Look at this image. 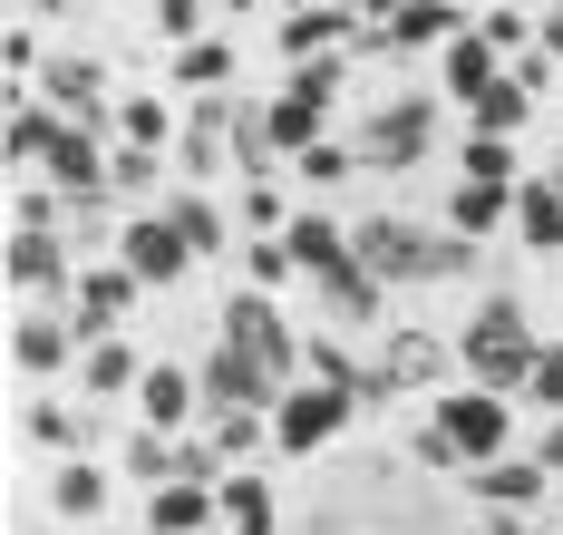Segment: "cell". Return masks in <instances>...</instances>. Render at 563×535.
<instances>
[{
    "instance_id": "cell-1",
    "label": "cell",
    "mask_w": 563,
    "mask_h": 535,
    "mask_svg": "<svg viewBox=\"0 0 563 535\" xmlns=\"http://www.w3.org/2000/svg\"><path fill=\"white\" fill-rule=\"evenodd\" d=\"M448 341H456V380L506 390V400H525V390H534V360H544V341H534V321H525V302H515V293H476V302H466V321H456Z\"/></svg>"
},
{
    "instance_id": "cell-2",
    "label": "cell",
    "mask_w": 563,
    "mask_h": 535,
    "mask_svg": "<svg viewBox=\"0 0 563 535\" xmlns=\"http://www.w3.org/2000/svg\"><path fill=\"white\" fill-rule=\"evenodd\" d=\"M428 418L456 438V458H466V468H496V458H515V448H525V400L476 390V380L438 390V400H428Z\"/></svg>"
},
{
    "instance_id": "cell-3",
    "label": "cell",
    "mask_w": 563,
    "mask_h": 535,
    "mask_svg": "<svg viewBox=\"0 0 563 535\" xmlns=\"http://www.w3.org/2000/svg\"><path fill=\"white\" fill-rule=\"evenodd\" d=\"M438 108H448V98H379V108H360V127H350L360 166H369V176L428 166V156H438Z\"/></svg>"
},
{
    "instance_id": "cell-4",
    "label": "cell",
    "mask_w": 563,
    "mask_h": 535,
    "mask_svg": "<svg viewBox=\"0 0 563 535\" xmlns=\"http://www.w3.org/2000/svg\"><path fill=\"white\" fill-rule=\"evenodd\" d=\"M214 341L253 351V360H263V370L282 380V390H291V380H301V341H311V331H301V321H291V312H282L273 293L233 283V293H224V312H214Z\"/></svg>"
},
{
    "instance_id": "cell-5",
    "label": "cell",
    "mask_w": 563,
    "mask_h": 535,
    "mask_svg": "<svg viewBox=\"0 0 563 535\" xmlns=\"http://www.w3.org/2000/svg\"><path fill=\"white\" fill-rule=\"evenodd\" d=\"M350 418H360V390H331V380H291L273 410V458H321L350 438Z\"/></svg>"
},
{
    "instance_id": "cell-6",
    "label": "cell",
    "mask_w": 563,
    "mask_h": 535,
    "mask_svg": "<svg viewBox=\"0 0 563 535\" xmlns=\"http://www.w3.org/2000/svg\"><path fill=\"white\" fill-rule=\"evenodd\" d=\"M88 360V331L58 312V302H10V370L30 380V390H49L58 370H78Z\"/></svg>"
},
{
    "instance_id": "cell-7",
    "label": "cell",
    "mask_w": 563,
    "mask_h": 535,
    "mask_svg": "<svg viewBox=\"0 0 563 535\" xmlns=\"http://www.w3.org/2000/svg\"><path fill=\"white\" fill-rule=\"evenodd\" d=\"M40 98H49L68 127H108L126 88H117V68H108V59H88V50H58V59L40 68ZM108 137H117V127H108Z\"/></svg>"
},
{
    "instance_id": "cell-8",
    "label": "cell",
    "mask_w": 563,
    "mask_h": 535,
    "mask_svg": "<svg viewBox=\"0 0 563 535\" xmlns=\"http://www.w3.org/2000/svg\"><path fill=\"white\" fill-rule=\"evenodd\" d=\"M466 30H476V10H466V0H408L389 30H369V40H360V59H438L448 40H466Z\"/></svg>"
},
{
    "instance_id": "cell-9",
    "label": "cell",
    "mask_w": 563,
    "mask_h": 535,
    "mask_svg": "<svg viewBox=\"0 0 563 535\" xmlns=\"http://www.w3.org/2000/svg\"><path fill=\"white\" fill-rule=\"evenodd\" d=\"M0 273H10V302H58L78 293V243L68 234H10L0 243Z\"/></svg>"
},
{
    "instance_id": "cell-10",
    "label": "cell",
    "mask_w": 563,
    "mask_h": 535,
    "mask_svg": "<svg viewBox=\"0 0 563 535\" xmlns=\"http://www.w3.org/2000/svg\"><path fill=\"white\" fill-rule=\"evenodd\" d=\"M195 380H205V418H224V410H282V380L263 370L253 351H233V341H205L195 351Z\"/></svg>"
},
{
    "instance_id": "cell-11",
    "label": "cell",
    "mask_w": 563,
    "mask_h": 535,
    "mask_svg": "<svg viewBox=\"0 0 563 535\" xmlns=\"http://www.w3.org/2000/svg\"><path fill=\"white\" fill-rule=\"evenodd\" d=\"M350 253H360L389 293H418V283H428V225H408V215H360V225H350Z\"/></svg>"
},
{
    "instance_id": "cell-12",
    "label": "cell",
    "mask_w": 563,
    "mask_h": 535,
    "mask_svg": "<svg viewBox=\"0 0 563 535\" xmlns=\"http://www.w3.org/2000/svg\"><path fill=\"white\" fill-rule=\"evenodd\" d=\"M466 496H476V516H534V506H563L554 468L534 458V448H515L496 468H466Z\"/></svg>"
},
{
    "instance_id": "cell-13",
    "label": "cell",
    "mask_w": 563,
    "mask_h": 535,
    "mask_svg": "<svg viewBox=\"0 0 563 535\" xmlns=\"http://www.w3.org/2000/svg\"><path fill=\"white\" fill-rule=\"evenodd\" d=\"M233 108H243V98H185L175 185H224V176H233Z\"/></svg>"
},
{
    "instance_id": "cell-14",
    "label": "cell",
    "mask_w": 563,
    "mask_h": 535,
    "mask_svg": "<svg viewBox=\"0 0 563 535\" xmlns=\"http://www.w3.org/2000/svg\"><path fill=\"white\" fill-rule=\"evenodd\" d=\"M369 40V20L360 10H340V0H311V10H291V20H273V50L282 68H311V59H350Z\"/></svg>"
},
{
    "instance_id": "cell-15",
    "label": "cell",
    "mask_w": 563,
    "mask_h": 535,
    "mask_svg": "<svg viewBox=\"0 0 563 535\" xmlns=\"http://www.w3.org/2000/svg\"><path fill=\"white\" fill-rule=\"evenodd\" d=\"M117 263H126L146 293H175V283L195 273V243L166 225V205H146V215H126V234H117Z\"/></svg>"
},
{
    "instance_id": "cell-16",
    "label": "cell",
    "mask_w": 563,
    "mask_h": 535,
    "mask_svg": "<svg viewBox=\"0 0 563 535\" xmlns=\"http://www.w3.org/2000/svg\"><path fill=\"white\" fill-rule=\"evenodd\" d=\"M136 302H146V283L126 273V263H78V293H68V321L88 331V341H108V331H126L136 321Z\"/></svg>"
},
{
    "instance_id": "cell-17",
    "label": "cell",
    "mask_w": 563,
    "mask_h": 535,
    "mask_svg": "<svg viewBox=\"0 0 563 535\" xmlns=\"http://www.w3.org/2000/svg\"><path fill=\"white\" fill-rule=\"evenodd\" d=\"M136 428H166V438H195V428H205V380H195V360H146Z\"/></svg>"
},
{
    "instance_id": "cell-18",
    "label": "cell",
    "mask_w": 563,
    "mask_h": 535,
    "mask_svg": "<svg viewBox=\"0 0 563 535\" xmlns=\"http://www.w3.org/2000/svg\"><path fill=\"white\" fill-rule=\"evenodd\" d=\"M58 137H68V118H58L40 88H10V118H0V156H10V176H49Z\"/></svg>"
},
{
    "instance_id": "cell-19",
    "label": "cell",
    "mask_w": 563,
    "mask_h": 535,
    "mask_svg": "<svg viewBox=\"0 0 563 535\" xmlns=\"http://www.w3.org/2000/svg\"><path fill=\"white\" fill-rule=\"evenodd\" d=\"M146 360H156V351H136L126 331L88 341V360H78V400H88V410H108V400H126V410H136V390H146Z\"/></svg>"
},
{
    "instance_id": "cell-20",
    "label": "cell",
    "mask_w": 563,
    "mask_h": 535,
    "mask_svg": "<svg viewBox=\"0 0 563 535\" xmlns=\"http://www.w3.org/2000/svg\"><path fill=\"white\" fill-rule=\"evenodd\" d=\"M117 506V468L108 458H58L49 468V516L58 526H108Z\"/></svg>"
},
{
    "instance_id": "cell-21",
    "label": "cell",
    "mask_w": 563,
    "mask_h": 535,
    "mask_svg": "<svg viewBox=\"0 0 563 535\" xmlns=\"http://www.w3.org/2000/svg\"><path fill=\"white\" fill-rule=\"evenodd\" d=\"M20 438H30L49 468H58V458H98V410H68V400H49V390H40V400L20 410Z\"/></svg>"
},
{
    "instance_id": "cell-22",
    "label": "cell",
    "mask_w": 563,
    "mask_h": 535,
    "mask_svg": "<svg viewBox=\"0 0 563 535\" xmlns=\"http://www.w3.org/2000/svg\"><path fill=\"white\" fill-rule=\"evenodd\" d=\"M166 225L195 243V263H224V253H243V225H233L205 185H175V195H166Z\"/></svg>"
},
{
    "instance_id": "cell-23",
    "label": "cell",
    "mask_w": 563,
    "mask_h": 535,
    "mask_svg": "<svg viewBox=\"0 0 563 535\" xmlns=\"http://www.w3.org/2000/svg\"><path fill=\"white\" fill-rule=\"evenodd\" d=\"M214 526H224V506H214V487H195V477L136 496V535H214Z\"/></svg>"
},
{
    "instance_id": "cell-24",
    "label": "cell",
    "mask_w": 563,
    "mask_h": 535,
    "mask_svg": "<svg viewBox=\"0 0 563 535\" xmlns=\"http://www.w3.org/2000/svg\"><path fill=\"white\" fill-rule=\"evenodd\" d=\"M291 263H301V283H331L340 263H360V253H350V225H340L331 205H301V215H291Z\"/></svg>"
},
{
    "instance_id": "cell-25",
    "label": "cell",
    "mask_w": 563,
    "mask_h": 535,
    "mask_svg": "<svg viewBox=\"0 0 563 535\" xmlns=\"http://www.w3.org/2000/svg\"><path fill=\"white\" fill-rule=\"evenodd\" d=\"M496 78H506V59H496V40H486V30H466V40L438 50V98H448V108H476Z\"/></svg>"
},
{
    "instance_id": "cell-26",
    "label": "cell",
    "mask_w": 563,
    "mask_h": 535,
    "mask_svg": "<svg viewBox=\"0 0 563 535\" xmlns=\"http://www.w3.org/2000/svg\"><path fill=\"white\" fill-rule=\"evenodd\" d=\"M438 225H448V234H466V243L515 234V185H466V176H456L448 205H438Z\"/></svg>"
},
{
    "instance_id": "cell-27",
    "label": "cell",
    "mask_w": 563,
    "mask_h": 535,
    "mask_svg": "<svg viewBox=\"0 0 563 535\" xmlns=\"http://www.w3.org/2000/svg\"><path fill=\"white\" fill-rule=\"evenodd\" d=\"M108 127H117V146H156V156H175V137H185V98H166V88H126Z\"/></svg>"
},
{
    "instance_id": "cell-28",
    "label": "cell",
    "mask_w": 563,
    "mask_h": 535,
    "mask_svg": "<svg viewBox=\"0 0 563 535\" xmlns=\"http://www.w3.org/2000/svg\"><path fill=\"white\" fill-rule=\"evenodd\" d=\"M175 68V98H233V68H243V50H233V30H214V40H185V50H166Z\"/></svg>"
},
{
    "instance_id": "cell-29",
    "label": "cell",
    "mask_w": 563,
    "mask_h": 535,
    "mask_svg": "<svg viewBox=\"0 0 563 535\" xmlns=\"http://www.w3.org/2000/svg\"><path fill=\"white\" fill-rule=\"evenodd\" d=\"M515 243L544 253V263H563V176H554V166L515 185Z\"/></svg>"
},
{
    "instance_id": "cell-30",
    "label": "cell",
    "mask_w": 563,
    "mask_h": 535,
    "mask_svg": "<svg viewBox=\"0 0 563 535\" xmlns=\"http://www.w3.org/2000/svg\"><path fill=\"white\" fill-rule=\"evenodd\" d=\"M214 506H224V535H282V487L263 468H233L214 487Z\"/></svg>"
},
{
    "instance_id": "cell-31",
    "label": "cell",
    "mask_w": 563,
    "mask_h": 535,
    "mask_svg": "<svg viewBox=\"0 0 563 535\" xmlns=\"http://www.w3.org/2000/svg\"><path fill=\"white\" fill-rule=\"evenodd\" d=\"M175 468H185V438L136 428V418H126V438H117V477H126L136 496H156V487H175Z\"/></svg>"
},
{
    "instance_id": "cell-32",
    "label": "cell",
    "mask_w": 563,
    "mask_h": 535,
    "mask_svg": "<svg viewBox=\"0 0 563 535\" xmlns=\"http://www.w3.org/2000/svg\"><path fill=\"white\" fill-rule=\"evenodd\" d=\"M379 351H389L398 390H456V341H438V331H389Z\"/></svg>"
},
{
    "instance_id": "cell-33",
    "label": "cell",
    "mask_w": 563,
    "mask_h": 535,
    "mask_svg": "<svg viewBox=\"0 0 563 535\" xmlns=\"http://www.w3.org/2000/svg\"><path fill=\"white\" fill-rule=\"evenodd\" d=\"M108 127H68L58 137V156H49V185L58 195H108Z\"/></svg>"
},
{
    "instance_id": "cell-34",
    "label": "cell",
    "mask_w": 563,
    "mask_h": 535,
    "mask_svg": "<svg viewBox=\"0 0 563 535\" xmlns=\"http://www.w3.org/2000/svg\"><path fill=\"white\" fill-rule=\"evenodd\" d=\"M263 118H273V156H282V166H291V156H311V146L331 137V108H321V98H301V88H273V98H263Z\"/></svg>"
},
{
    "instance_id": "cell-35",
    "label": "cell",
    "mask_w": 563,
    "mask_h": 535,
    "mask_svg": "<svg viewBox=\"0 0 563 535\" xmlns=\"http://www.w3.org/2000/svg\"><path fill=\"white\" fill-rule=\"evenodd\" d=\"M350 176H369L350 137H321L311 156H291V185H301V205H321V195H331V185H350Z\"/></svg>"
},
{
    "instance_id": "cell-36",
    "label": "cell",
    "mask_w": 563,
    "mask_h": 535,
    "mask_svg": "<svg viewBox=\"0 0 563 535\" xmlns=\"http://www.w3.org/2000/svg\"><path fill=\"white\" fill-rule=\"evenodd\" d=\"M525 118H534V88H525V68H506V78H496V88L466 108V127H476V137H525Z\"/></svg>"
},
{
    "instance_id": "cell-37",
    "label": "cell",
    "mask_w": 563,
    "mask_h": 535,
    "mask_svg": "<svg viewBox=\"0 0 563 535\" xmlns=\"http://www.w3.org/2000/svg\"><path fill=\"white\" fill-rule=\"evenodd\" d=\"M10 234H68V195L49 176H10Z\"/></svg>"
},
{
    "instance_id": "cell-38",
    "label": "cell",
    "mask_w": 563,
    "mask_h": 535,
    "mask_svg": "<svg viewBox=\"0 0 563 535\" xmlns=\"http://www.w3.org/2000/svg\"><path fill=\"white\" fill-rule=\"evenodd\" d=\"M205 438L224 448V468H263V458H273V418H263V410H224V418H205Z\"/></svg>"
},
{
    "instance_id": "cell-39",
    "label": "cell",
    "mask_w": 563,
    "mask_h": 535,
    "mask_svg": "<svg viewBox=\"0 0 563 535\" xmlns=\"http://www.w3.org/2000/svg\"><path fill=\"white\" fill-rule=\"evenodd\" d=\"M456 176L466 185H525V156H515V137H456Z\"/></svg>"
},
{
    "instance_id": "cell-40",
    "label": "cell",
    "mask_w": 563,
    "mask_h": 535,
    "mask_svg": "<svg viewBox=\"0 0 563 535\" xmlns=\"http://www.w3.org/2000/svg\"><path fill=\"white\" fill-rule=\"evenodd\" d=\"M476 30L496 40V59H506V68L544 50V20H534V10H515V0H486V10H476Z\"/></svg>"
},
{
    "instance_id": "cell-41",
    "label": "cell",
    "mask_w": 563,
    "mask_h": 535,
    "mask_svg": "<svg viewBox=\"0 0 563 535\" xmlns=\"http://www.w3.org/2000/svg\"><path fill=\"white\" fill-rule=\"evenodd\" d=\"M243 283L282 302L291 283H301V263H291V243H282V234H243Z\"/></svg>"
},
{
    "instance_id": "cell-42",
    "label": "cell",
    "mask_w": 563,
    "mask_h": 535,
    "mask_svg": "<svg viewBox=\"0 0 563 535\" xmlns=\"http://www.w3.org/2000/svg\"><path fill=\"white\" fill-rule=\"evenodd\" d=\"M291 215H301V205H291V195H282L273 176L233 195V225H243V234H291Z\"/></svg>"
},
{
    "instance_id": "cell-43",
    "label": "cell",
    "mask_w": 563,
    "mask_h": 535,
    "mask_svg": "<svg viewBox=\"0 0 563 535\" xmlns=\"http://www.w3.org/2000/svg\"><path fill=\"white\" fill-rule=\"evenodd\" d=\"M146 20H156V40H166V50L214 40V0H146Z\"/></svg>"
},
{
    "instance_id": "cell-44",
    "label": "cell",
    "mask_w": 563,
    "mask_h": 535,
    "mask_svg": "<svg viewBox=\"0 0 563 535\" xmlns=\"http://www.w3.org/2000/svg\"><path fill=\"white\" fill-rule=\"evenodd\" d=\"M408 468H428V477H466V458H456V438H448V428H438L428 410L408 418Z\"/></svg>"
},
{
    "instance_id": "cell-45",
    "label": "cell",
    "mask_w": 563,
    "mask_h": 535,
    "mask_svg": "<svg viewBox=\"0 0 563 535\" xmlns=\"http://www.w3.org/2000/svg\"><path fill=\"white\" fill-rule=\"evenodd\" d=\"M0 68H10V88H40V68H49L40 20H10V30H0Z\"/></svg>"
},
{
    "instance_id": "cell-46",
    "label": "cell",
    "mask_w": 563,
    "mask_h": 535,
    "mask_svg": "<svg viewBox=\"0 0 563 535\" xmlns=\"http://www.w3.org/2000/svg\"><path fill=\"white\" fill-rule=\"evenodd\" d=\"M486 263V243H466V234H448V225H428V283H466Z\"/></svg>"
},
{
    "instance_id": "cell-47",
    "label": "cell",
    "mask_w": 563,
    "mask_h": 535,
    "mask_svg": "<svg viewBox=\"0 0 563 535\" xmlns=\"http://www.w3.org/2000/svg\"><path fill=\"white\" fill-rule=\"evenodd\" d=\"M282 88H301V98H321V108H340V88H350V59H311V68H282Z\"/></svg>"
},
{
    "instance_id": "cell-48",
    "label": "cell",
    "mask_w": 563,
    "mask_h": 535,
    "mask_svg": "<svg viewBox=\"0 0 563 535\" xmlns=\"http://www.w3.org/2000/svg\"><path fill=\"white\" fill-rule=\"evenodd\" d=\"M525 410L563 418V341H544V360H534V390H525Z\"/></svg>"
},
{
    "instance_id": "cell-49",
    "label": "cell",
    "mask_w": 563,
    "mask_h": 535,
    "mask_svg": "<svg viewBox=\"0 0 563 535\" xmlns=\"http://www.w3.org/2000/svg\"><path fill=\"white\" fill-rule=\"evenodd\" d=\"M525 448H534V458L554 468V487H563V418H534V438H525Z\"/></svg>"
},
{
    "instance_id": "cell-50",
    "label": "cell",
    "mask_w": 563,
    "mask_h": 535,
    "mask_svg": "<svg viewBox=\"0 0 563 535\" xmlns=\"http://www.w3.org/2000/svg\"><path fill=\"white\" fill-rule=\"evenodd\" d=\"M68 10H78V0H10V20H40V30H49V20H68Z\"/></svg>"
},
{
    "instance_id": "cell-51",
    "label": "cell",
    "mask_w": 563,
    "mask_h": 535,
    "mask_svg": "<svg viewBox=\"0 0 563 535\" xmlns=\"http://www.w3.org/2000/svg\"><path fill=\"white\" fill-rule=\"evenodd\" d=\"M544 59L563 68V0H554V10H544Z\"/></svg>"
},
{
    "instance_id": "cell-52",
    "label": "cell",
    "mask_w": 563,
    "mask_h": 535,
    "mask_svg": "<svg viewBox=\"0 0 563 535\" xmlns=\"http://www.w3.org/2000/svg\"><path fill=\"white\" fill-rule=\"evenodd\" d=\"M253 10H273V0H214V20H253Z\"/></svg>"
},
{
    "instance_id": "cell-53",
    "label": "cell",
    "mask_w": 563,
    "mask_h": 535,
    "mask_svg": "<svg viewBox=\"0 0 563 535\" xmlns=\"http://www.w3.org/2000/svg\"><path fill=\"white\" fill-rule=\"evenodd\" d=\"M273 10H282V20H291V10H311V0H273Z\"/></svg>"
},
{
    "instance_id": "cell-54",
    "label": "cell",
    "mask_w": 563,
    "mask_h": 535,
    "mask_svg": "<svg viewBox=\"0 0 563 535\" xmlns=\"http://www.w3.org/2000/svg\"><path fill=\"white\" fill-rule=\"evenodd\" d=\"M554 341H563V331H554Z\"/></svg>"
}]
</instances>
